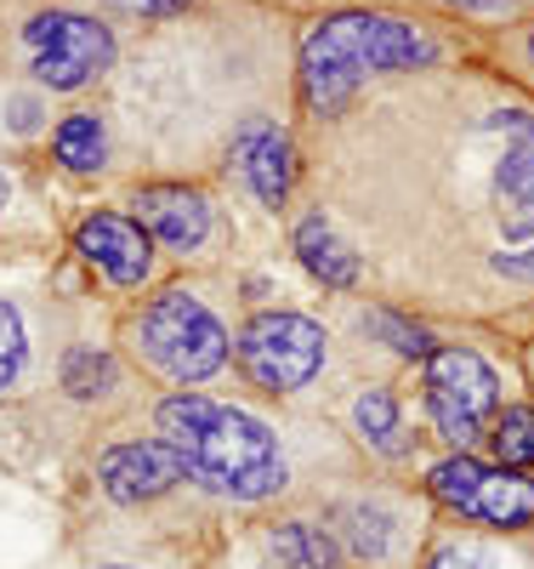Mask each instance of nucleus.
<instances>
[{"mask_svg": "<svg viewBox=\"0 0 534 569\" xmlns=\"http://www.w3.org/2000/svg\"><path fill=\"white\" fill-rule=\"evenodd\" d=\"M450 46L415 18L399 12H330L302 34V103L313 120H335L359 86L375 74H421L439 69Z\"/></svg>", "mask_w": 534, "mask_h": 569, "instance_id": "1", "label": "nucleus"}, {"mask_svg": "<svg viewBox=\"0 0 534 569\" xmlns=\"http://www.w3.org/2000/svg\"><path fill=\"white\" fill-rule=\"evenodd\" d=\"M160 439L177 450L188 479L205 485L211 496L268 501L284 490L279 433L239 405H222L205 393H171L160 399Z\"/></svg>", "mask_w": 534, "mask_h": 569, "instance_id": "2", "label": "nucleus"}, {"mask_svg": "<svg viewBox=\"0 0 534 569\" xmlns=\"http://www.w3.org/2000/svg\"><path fill=\"white\" fill-rule=\"evenodd\" d=\"M131 348L165 382H205L233 359L228 325L193 297V291H160L131 325Z\"/></svg>", "mask_w": 534, "mask_h": 569, "instance_id": "3", "label": "nucleus"}, {"mask_svg": "<svg viewBox=\"0 0 534 569\" xmlns=\"http://www.w3.org/2000/svg\"><path fill=\"white\" fill-rule=\"evenodd\" d=\"M490 217H495V268L534 279V109L512 103L501 149L490 166Z\"/></svg>", "mask_w": 534, "mask_h": 569, "instance_id": "4", "label": "nucleus"}, {"mask_svg": "<svg viewBox=\"0 0 534 569\" xmlns=\"http://www.w3.org/2000/svg\"><path fill=\"white\" fill-rule=\"evenodd\" d=\"M330 337L313 313H290V308H268L245 325V337L233 342V359L245 370V382L262 393H296L324 370Z\"/></svg>", "mask_w": 534, "mask_h": 569, "instance_id": "5", "label": "nucleus"}, {"mask_svg": "<svg viewBox=\"0 0 534 569\" xmlns=\"http://www.w3.org/2000/svg\"><path fill=\"white\" fill-rule=\"evenodd\" d=\"M495 399H501V376L483 353L439 348L426 359V416L444 433V445H455V456L483 445V433H490V421L501 410Z\"/></svg>", "mask_w": 534, "mask_h": 569, "instance_id": "6", "label": "nucleus"}, {"mask_svg": "<svg viewBox=\"0 0 534 569\" xmlns=\"http://www.w3.org/2000/svg\"><path fill=\"white\" fill-rule=\"evenodd\" d=\"M29 74L52 91H80L114 69V34L85 12H40L23 23Z\"/></svg>", "mask_w": 534, "mask_h": 569, "instance_id": "7", "label": "nucleus"}, {"mask_svg": "<svg viewBox=\"0 0 534 569\" xmlns=\"http://www.w3.org/2000/svg\"><path fill=\"white\" fill-rule=\"evenodd\" d=\"M426 490L439 496L450 512L472 518L490 530H528L534 525V479L477 456H450L426 472Z\"/></svg>", "mask_w": 534, "mask_h": 569, "instance_id": "8", "label": "nucleus"}, {"mask_svg": "<svg viewBox=\"0 0 534 569\" xmlns=\"http://www.w3.org/2000/svg\"><path fill=\"white\" fill-rule=\"evenodd\" d=\"M125 217L149 233L154 246H165L177 257L200 251L211 240V228H216L211 200L193 182H142V188H131V211Z\"/></svg>", "mask_w": 534, "mask_h": 569, "instance_id": "9", "label": "nucleus"}, {"mask_svg": "<svg viewBox=\"0 0 534 569\" xmlns=\"http://www.w3.org/2000/svg\"><path fill=\"white\" fill-rule=\"evenodd\" d=\"M228 171L245 182L268 211H279L290 200V188H296V149H290L284 126L279 120L233 126V137H228Z\"/></svg>", "mask_w": 534, "mask_h": 569, "instance_id": "10", "label": "nucleus"}, {"mask_svg": "<svg viewBox=\"0 0 534 569\" xmlns=\"http://www.w3.org/2000/svg\"><path fill=\"white\" fill-rule=\"evenodd\" d=\"M177 479H188L177 450L165 439H120L97 456V485H103L120 507H142V501H160L177 490Z\"/></svg>", "mask_w": 534, "mask_h": 569, "instance_id": "11", "label": "nucleus"}, {"mask_svg": "<svg viewBox=\"0 0 534 569\" xmlns=\"http://www.w3.org/2000/svg\"><path fill=\"white\" fill-rule=\"evenodd\" d=\"M74 246L109 284H120V291H137V284H149V273H154V240L125 211H91L74 228Z\"/></svg>", "mask_w": 534, "mask_h": 569, "instance_id": "12", "label": "nucleus"}, {"mask_svg": "<svg viewBox=\"0 0 534 569\" xmlns=\"http://www.w3.org/2000/svg\"><path fill=\"white\" fill-rule=\"evenodd\" d=\"M296 257H302V268H308L313 279L330 284V291H353L359 273H364L359 251L342 240V228H335L324 211H308V217L296 222Z\"/></svg>", "mask_w": 534, "mask_h": 569, "instance_id": "13", "label": "nucleus"}, {"mask_svg": "<svg viewBox=\"0 0 534 569\" xmlns=\"http://www.w3.org/2000/svg\"><path fill=\"white\" fill-rule=\"evenodd\" d=\"M268 558H273L279 569H342V563H347V547L335 541L330 530L290 518V525H273V530H268Z\"/></svg>", "mask_w": 534, "mask_h": 569, "instance_id": "14", "label": "nucleus"}, {"mask_svg": "<svg viewBox=\"0 0 534 569\" xmlns=\"http://www.w3.org/2000/svg\"><path fill=\"white\" fill-rule=\"evenodd\" d=\"M52 154H58V166L74 171V177L103 171V166H109V131H103V120H97V114H69V120L58 126V137H52Z\"/></svg>", "mask_w": 534, "mask_h": 569, "instance_id": "15", "label": "nucleus"}, {"mask_svg": "<svg viewBox=\"0 0 534 569\" xmlns=\"http://www.w3.org/2000/svg\"><path fill=\"white\" fill-rule=\"evenodd\" d=\"M483 445L495 450V467H512V472H528L534 467V405H501Z\"/></svg>", "mask_w": 534, "mask_h": 569, "instance_id": "16", "label": "nucleus"}, {"mask_svg": "<svg viewBox=\"0 0 534 569\" xmlns=\"http://www.w3.org/2000/svg\"><path fill=\"white\" fill-rule=\"evenodd\" d=\"M353 421H359V433L381 450V456H404L410 450V433H404V416H399V399L386 393V388H370L359 393L353 405Z\"/></svg>", "mask_w": 534, "mask_h": 569, "instance_id": "17", "label": "nucleus"}, {"mask_svg": "<svg viewBox=\"0 0 534 569\" xmlns=\"http://www.w3.org/2000/svg\"><path fill=\"white\" fill-rule=\"evenodd\" d=\"M335 525H342V536L359 558H386V547H393V518L370 501H347L335 512Z\"/></svg>", "mask_w": 534, "mask_h": 569, "instance_id": "18", "label": "nucleus"}, {"mask_svg": "<svg viewBox=\"0 0 534 569\" xmlns=\"http://www.w3.org/2000/svg\"><path fill=\"white\" fill-rule=\"evenodd\" d=\"M370 337L386 342L393 353H404V359H432V353H439L432 330H421L415 319H399L393 308H375V313H370Z\"/></svg>", "mask_w": 534, "mask_h": 569, "instance_id": "19", "label": "nucleus"}, {"mask_svg": "<svg viewBox=\"0 0 534 569\" xmlns=\"http://www.w3.org/2000/svg\"><path fill=\"white\" fill-rule=\"evenodd\" d=\"M63 382H69L74 399H103V393L114 388V365L97 353V348H74V353L63 359Z\"/></svg>", "mask_w": 534, "mask_h": 569, "instance_id": "20", "label": "nucleus"}, {"mask_svg": "<svg viewBox=\"0 0 534 569\" xmlns=\"http://www.w3.org/2000/svg\"><path fill=\"white\" fill-rule=\"evenodd\" d=\"M23 353H29V342H23V319H18L12 302H0V388H12V376L23 370Z\"/></svg>", "mask_w": 534, "mask_h": 569, "instance_id": "21", "label": "nucleus"}, {"mask_svg": "<svg viewBox=\"0 0 534 569\" xmlns=\"http://www.w3.org/2000/svg\"><path fill=\"white\" fill-rule=\"evenodd\" d=\"M450 12L461 18H477V23H512V18H534V0H444Z\"/></svg>", "mask_w": 534, "mask_h": 569, "instance_id": "22", "label": "nucleus"}, {"mask_svg": "<svg viewBox=\"0 0 534 569\" xmlns=\"http://www.w3.org/2000/svg\"><path fill=\"white\" fill-rule=\"evenodd\" d=\"M426 569H495V558L490 552H483V547H439V552H432V563Z\"/></svg>", "mask_w": 534, "mask_h": 569, "instance_id": "23", "label": "nucleus"}, {"mask_svg": "<svg viewBox=\"0 0 534 569\" xmlns=\"http://www.w3.org/2000/svg\"><path fill=\"white\" fill-rule=\"evenodd\" d=\"M512 58H517V74L534 86V18H528V23L512 34Z\"/></svg>", "mask_w": 534, "mask_h": 569, "instance_id": "24", "label": "nucleus"}, {"mask_svg": "<svg viewBox=\"0 0 534 569\" xmlns=\"http://www.w3.org/2000/svg\"><path fill=\"white\" fill-rule=\"evenodd\" d=\"M188 7L193 0H125V12H142V18H177Z\"/></svg>", "mask_w": 534, "mask_h": 569, "instance_id": "25", "label": "nucleus"}, {"mask_svg": "<svg viewBox=\"0 0 534 569\" xmlns=\"http://www.w3.org/2000/svg\"><path fill=\"white\" fill-rule=\"evenodd\" d=\"M0 206H7V182H0Z\"/></svg>", "mask_w": 534, "mask_h": 569, "instance_id": "26", "label": "nucleus"}]
</instances>
